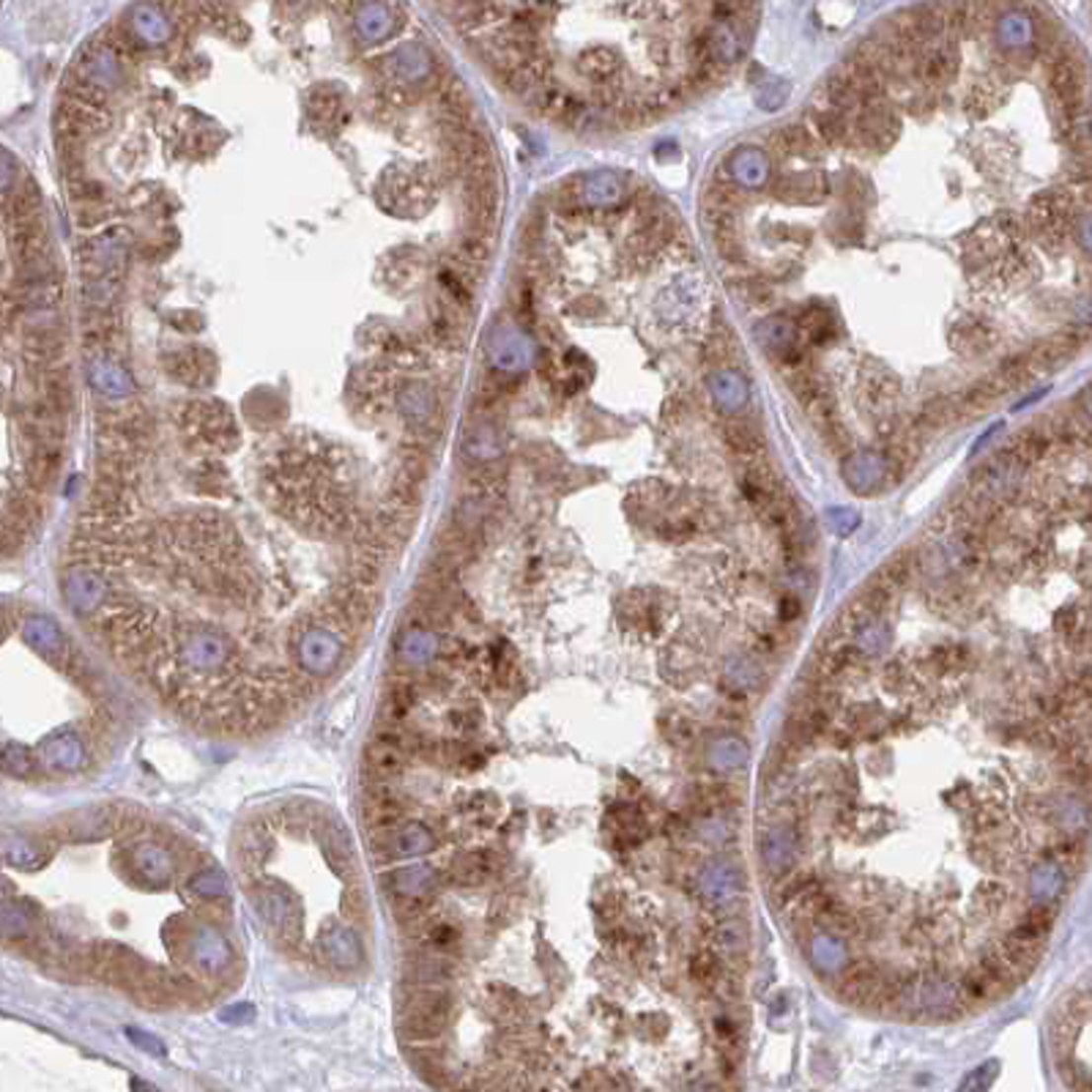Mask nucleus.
<instances>
[{
  "label": "nucleus",
  "mask_w": 1092,
  "mask_h": 1092,
  "mask_svg": "<svg viewBox=\"0 0 1092 1092\" xmlns=\"http://www.w3.org/2000/svg\"><path fill=\"white\" fill-rule=\"evenodd\" d=\"M110 126V110L83 99L63 97L55 110V140L88 143Z\"/></svg>",
  "instance_id": "nucleus-1"
},
{
  "label": "nucleus",
  "mask_w": 1092,
  "mask_h": 1092,
  "mask_svg": "<svg viewBox=\"0 0 1092 1092\" xmlns=\"http://www.w3.org/2000/svg\"><path fill=\"white\" fill-rule=\"evenodd\" d=\"M900 123L898 113L890 105L888 99H871L857 116H854V134L852 145L865 148V151H885L898 140Z\"/></svg>",
  "instance_id": "nucleus-2"
},
{
  "label": "nucleus",
  "mask_w": 1092,
  "mask_h": 1092,
  "mask_svg": "<svg viewBox=\"0 0 1092 1092\" xmlns=\"http://www.w3.org/2000/svg\"><path fill=\"white\" fill-rule=\"evenodd\" d=\"M912 74L914 80L925 85V88L950 83L959 74V47H956V41L939 37L934 41H928L925 47L917 49Z\"/></svg>",
  "instance_id": "nucleus-3"
},
{
  "label": "nucleus",
  "mask_w": 1092,
  "mask_h": 1092,
  "mask_svg": "<svg viewBox=\"0 0 1092 1092\" xmlns=\"http://www.w3.org/2000/svg\"><path fill=\"white\" fill-rule=\"evenodd\" d=\"M1049 85L1056 99V108L1065 116L1068 123L1073 116H1079L1084 110V80L1076 60L1070 58L1062 49H1052V69H1049Z\"/></svg>",
  "instance_id": "nucleus-4"
},
{
  "label": "nucleus",
  "mask_w": 1092,
  "mask_h": 1092,
  "mask_svg": "<svg viewBox=\"0 0 1092 1092\" xmlns=\"http://www.w3.org/2000/svg\"><path fill=\"white\" fill-rule=\"evenodd\" d=\"M701 888H704V896L715 906V909H726L732 912L742 903L744 896V879L742 871L737 868L729 860H715L704 868V877H701Z\"/></svg>",
  "instance_id": "nucleus-5"
},
{
  "label": "nucleus",
  "mask_w": 1092,
  "mask_h": 1092,
  "mask_svg": "<svg viewBox=\"0 0 1092 1092\" xmlns=\"http://www.w3.org/2000/svg\"><path fill=\"white\" fill-rule=\"evenodd\" d=\"M769 148L783 159L786 156L819 159L824 154V143L819 140V134L814 132V126L808 120H797V123H789V126L769 134Z\"/></svg>",
  "instance_id": "nucleus-6"
},
{
  "label": "nucleus",
  "mask_w": 1092,
  "mask_h": 1092,
  "mask_svg": "<svg viewBox=\"0 0 1092 1092\" xmlns=\"http://www.w3.org/2000/svg\"><path fill=\"white\" fill-rule=\"evenodd\" d=\"M181 661L193 663L197 668H211V665H225L233 661V652L225 638H214L208 633H193V636L181 638L179 647Z\"/></svg>",
  "instance_id": "nucleus-7"
},
{
  "label": "nucleus",
  "mask_w": 1092,
  "mask_h": 1092,
  "mask_svg": "<svg viewBox=\"0 0 1092 1092\" xmlns=\"http://www.w3.org/2000/svg\"><path fill=\"white\" fill-rule=\"evenodd\" d=\"M805 120L814 126V132L819 134V140L824 145H832V148L852 145L854 116H849V113H843L838 108H829V105H821V108L814 110Z\"/></svg>",
  "instance_id": "nucleus-8"
},
{
  "label": "nucleus",
  "mask_w": 1092,
  "mask_h": 1092,
  "mask_svg": "<svg viewBox=\"0 0 1092 1092\" xmlns=\"http://www.w3.org/2000/svg\"><path fill=\"white\" fill-rule=\"evenodd\" d=\"M723 441L732 449L734 455L744 463H756L761 457H767V444L758 428L744 420H726L723 422Z\"/></svg>",
  "instance_id": "nucleus-9"
},
{
  "label": "nucleus",
  "mask_w": 1092,
  "mask_h": 1092,
  "mask_svg": "<svg viewBox=\"0 0 1092 1092\" xmlns=\"http://www.w3.org/2000/svg\"><path fill=\"white\" fill-rule=\"evenodd\" d=\"M829 193V181L824 173H797L783 176L775 184V195L786 203H821Z\"/></svg>",
  "instance_id": "nucleus-10"
},
{
  "label": "nucleus",
  "mask_w": 1092,
  "mask_h": 1092,
  "mask_svg": "<svg viewBox=\"0 0 1092 1092\" xmlns=\"http://www.w3.org/2000/svg\"><path fill=\"white\" fill-rule=\"evenodd\" d=\"M321 950H324L326 961H329L332 967H340V970L361 964L359 942H356V936L351 934L349 928H343V925H329V928L321 931Z\"/></svg>",
  "instance_id": "nucleus-11"
},
{
  "label": "nucleus",
  "mask_w": 1092,
  "mask_h": 1092,
  "mask_svg": "<svg viewBox=\"0 0 1092 1092\" xmlns=\"http://www.w3.org/2000/svg\"><path fill=\"white\" fill-rule=\"evenodd\" d=\"M364 761L375 778H397L406 772V764H409V753L400 747V744L389 742V740H381L375 737V742H370L364 747Z\"/></svg>",
  "instance_id": "nucleus-12"
},
{
  "label": "nucleus",
  "mask_w": 1092,
  "mask_h": 1092,
  "mask_svg": "<svg viewBox=\"0 0 1092 1092\" xmlns=\"http://www.w3.org/2000/svg\"><path fill=\"white\" fill-rule=\"evenodd\" d=\"M25 638H28L31 647L41 652L49 663H55L58 668L66 661L69 649H72V644H66V638L60 636V630L49 619H31L25 624Z\"/></svg>",
  "instance_id": "nucleus-13"
},
{
  "label": "nucleus",
  "mask_w": 1092,
  "mask_h": 1092,
  "mask_svg": "<svg viewBox=\"0 0 1092 1092\" xmlns=\"http://www.w3.org/2000/svg\"><path fill=\"white\" fill-rule=\"evenodd\" d=\"M403 819H406V811H403L400 797H364L361 821L370 832H392V829L403 827Z\"/></svg>",
  "instance_id": "nucleus-14"
},
{
  "label": "nucleus",
  "mask_w": 1092,
  "mask_h": 1092,
  "mask_svg": "<svg viewBox=\"0 0 1092 1092\" xmlns=\"http://www.w3.org/2000/svg\"><path fill=\"white\" fill-rule=\"evenodd\" d=\"M1049 444H1052L1049 432L1038 430V428H1024L1019 435H1013V438H1010L1008 446H1002V452L1027 468V466H1033V463H1038V460L1049 452Z\"/></svg>",
  "instance_id": "nucleus-15"
},
{
  "label": "nucleus",
  "mask_w": 1092,
  "mask_h": 1092,
  "mask_svg": "<svg viewBox=\"0 0 1092 1092\" xmlns=\"http://www.w3.org/2000/svg\"><path fill=\"white\" fill-rule=\"evenodd\" d=\"M950 337H953L956 349L970 353V356H977V353H985V351L994 346L996 332L985 321H980V318H964V321L956 324Z\"/></svg>",
  "instance_id": "nucleus-16"
},
{
  "label": "nucleus",
  "mask_w": 1092,
  "mask_h": 1092,
  "mask_svg": "<svg viewBox=\"0 0 1092 1092\" xmlns=\"http://www.w3.org/2000/svg\"><path fill=\"white\" fill-rule=\"evenodd\" d=\"M794 854H797V843H794L789 829H772L761 838V860L775 874H783L786 868H792Z\"/></svg>",
  "instance_id": "nucleus-17"
},
{
  "label": "nucleus",
  "mask_w": 1092,
  "mask_h": 1092,
  "mask_svg": "<svg viewBox=\"0 0 1092 1092\" xmlns=\"http://www.w3.org/2000/svg\"><path fill=\"white\" fill-rule=\"evenodd\" d=\"M578 69H581L584 77L597 80V85H600V83H611V80H616V74H619V69H622V63H619V55H616L613 49L594 47V49H586V52L578 58Z\"/></svg>",
  "instance_id": "nucleus-18"
},
{
  "label": "nucleus",
  "mask_w": 1092,
  "mask_h": 1092,
  "mask_svg": "<svg viewBox=\"0 0 1092 1092\" xmlns=\"http://www.w3.org/2000/svg\"><path fill=\"white\" fill-rule=\"evenodd\" d=\"M272 849H274L272 832L261 827V824L247 827L244 832H241L239 852H241V865H244L247 871H258L261 863H264L266 857L272 854Z\"/></svg>",
  "instance_id": "nucleus-19"
},
{
  "label": "nucleus",
  "mask_w": 1092,
  "mask_h": 1092,
  "mask_svg": "<svg viewBox=\"0 0 1092 1092\" xmlns=\"http://www.w3.org/2000/svg\"><path fill=\"white\" fill-rule=\"evenodd\" d=\"M417 985H446L455 977V964L446 953H425L417 959Z\"/></svg>",
  "instance_id": "nucleus-20"
},
{
  "label": "nucleus",
  "mask_w": 1092,
  "mask_h": 1092,
  "mask_svg": "<svg viewBox=\"0 0 1092 1092\" xmlns=\"http://www.w3.org/2000/svg\"><path fill=\"white\" fill-rule=\"evenodd\" d=\"M701 353H704V359H707L709 364H732V361L737 359L740 349H737V340H734V335L729 332V326H723V324L712 326V332H709V337L704 340Z\"/></svg>",
  "instance_id": "nucleus-21"
},
{
  "label": "nucleus",
  "mask_w": 1092,
  "mask_h": 1092,
  "mask_svg": "<svg viewBox=\"0 0 1092 1092\" xmlns=\"http://www.w3.org/2000/svg\"><path fill=\"white\" fill-rule=\"evenodd\" d=\"M863 395L865 400H868V406H874V409H877V406L879 409H888L890 403L898 397V384H896V378H893L888 370L874 367V370L865 375Z\"/></svg>",
  "instance_id": "nucleus-22"
},
{
  "label": "nucleus",
  "mask_w": 1092,
  "mask_h": 1092,
  "mask_svg": "<svg viewBox=\"0 0 1092 1092\" xmlns=\"http://www.w3.org/2000/svg\"><path fill=\"white\" fill-rule=\"evenodd\" d=\"M395 896H432L435 893V874L430 868H409L397 871L392 877Z\"/></svg>",
  "instance_id": "nucleus-23"
},
{
  "label": "nucleus",
  "mask_w": 1092,
  "mask_h": 1092,
  "mask_svg": "<svg viewBox=\"0 0 1092 1092\" xmlns=\"http://www.w3.org/2000/svg\"><path fill=\"white\" fill-rule=\"evenodd\" d=\"M493 239L491 236H477V233H463V239L457 241L455 255L463 264L474 266L477 272H485V266L491 261Z\"/></svg>",
  "instance_id": "nucleus-24"
},
{
  "label": "nucleus",
  "mask_w": 1092,
  "mask_h": 1092,
  "mask_svg": "<svg viewBox=\"0 0 1092 1092\" xmlns=\"http://www.w3.org/2000/svg\"><path fill=\"white\" fill-rule=\"evenodd\" d=\"M134 28H137L140 37L154 39V41H165L170 37L168 17H165L162 9H156V6L137 9V14H134Z\"/></svg>",
  "instance_id": "nucleus-25"
},
{
  "label": "nucleus",
  "mask_w": 1092,
  "mask_h": 1092,
  "mask_svg": "<svg viewBox=\"0 0 1092 1092\" xmlns=\"http://www.w3.org/2000/svg\"><path fill=\"white\" fill-rule=\"evenodd\" d=\"M134 863H137V868H140V874L148 879H154V882H168L170 877V857L168 852H162V849H156V846H143V849H137V857H134Z\"/></svg>",
  "instance_id": "nucleus-26"
},
{
  "label": "nucleus",
  "mask_w": 1092,
  "mask_h": 1092,
  "mask_svg": "<svg viewBox=\"0 0 1092 1092\" xmlns=\"http://www.w3.org/2000/svg\"><path fill=\"white\" fill-rule=\"evenodd\" d=\"M811 961L817 967H821V970H827V973H835V970L843 967V961H846V950L840 948L838 939L819 936V939H814V945H811Z\"/></svg>",
  "instance_id": "nucleus-27"
},
{
  "label": "nucleus",
  "mask_w": 1092,
  "mask_h": 1092,
  "mask_svg": "<svg viewBox=\"0 0 1092 1092\" xmlns=\"http://www.w3.org/2000/svg\"><path fill=\"white\" fill-rule=\"evenodd\" d=\"M359 31L367 39H372V41L375 39H384L392 31V17H389V12H386L381 3H370L359 14Z\"/></svg>",
  "instance_id": "nucleus-28"
},
{
  "label": "nucleus",
  "mask_w": 1092,
  "mask_h": 1092,
  "mask_svg": "<svg viewBox=\"0 0 1092 1092\" xmlns=\"http://www.w3.org/2000/svg\"><path fill=\"white\" fill-rule=\"evenodd\" d=\"M1068 126V140L1076 148H1079L1081 154H1092V110H1081L1079 116H1073V118L1065 123Z\"/></svg>",
  "instance_id": "nucleus-29"
},
{
  "label": "nucleus",
  "mask_w": 1092,
  "mask_h": 1092,
  "mask_svg": "<svg viewBox=\"0 0 1092 1092\" xmlns=\"http://www.w3.org/2000/svg\"><path fill=\"white\" fill-rule=\"evenodd\" d=\"M712 758H715V764H718V767L737 769V767H742L744 761H747V747H744L740 740H723V742H718V747H715Z\"/></svg>",
  "instance_id": "nucleus-30"
},
{
  "label": "nucleus",
  "mask_w": 1092,
  "mask_h": 1092,
  "mask_svg": "<svg viewBox=\"0 0 1092 1092\" xmlns=\"http://www.w3.org/2000/svg\"><path fill=\"white\" fill-rule=\"evenodd\" d=\"M3 764H6V772H12V775H31L37 767V758H34V750L20 747V744H9L3 750Z\"/></svg>",
  "instance_id": "nucleus-31"
},
{
  "label": "nucleus",
  "mask_w": 1092,
  "mask_h": 1092,
  "mask_svg": "<svg viewBox=\"0 0 1092 1092\" xmlns=\"http://www.w3.org/2000/svg\"><path fill=\"white\" fill-rule=\"evenodd\" d=\"M712 239H715V250H718V255H721L726 264H742L744 244L740 239V230H734V233H715Z\"/></svg>",
  "instance_id": "nucleus-32"
},
{
  "label": "nucleus",
  "mask_w": 1092,
  "mask_h": 1092,
  "mask_svg": "<svg viewBox=\"0 0 1092 1092\" xmlns=\"http://www.w3.org/2000/svg\"><path fill=\"white\" fill-rule=\"evenodd\" d=\"M343 113V102H340V97L337 94H326L324 91V99L318 102L315 97H310V116L318 123H335V118Z\"/></svg>",
  "instance_id": "nucleus-33"
},
{
  "label": "nucleus",
  "mask_w": 1092,
  "mask_h": 1092,
  "mask_svg": "<svg viewBox=\"0 0 1092 1092\" xmlns=\"http://www.w3.org/2000/svg\"><path fill=\"white\" fill-rule=\"evenodd\" d=\"M367 898H364V893H361L359 888H349L346 890V896H343V912L349 914V920H353V923H364L367 920Z\"/></svg>",
  "instance_id": "nucleus-34"
},
{
  "label": "nucleus",
  "mask_w": 1092,
  "mask_h": 1092,
  "mask_svg": "<svg viewBox=\"0 0 1092 1092\" xmlns=\"http://www.w3.org/2000/svg\"><path fill=\"white\" fill-rule=\"evenodd\" d=\"M988 94H980V91H975L973 97L967 99V110L973 113L975 118H980V116H985V110H988Z\"/></svg>",
  "instance_id": "nucleus-35"
},
{
  "label": "nucleus",
  "mask_w": 1092,
  "mask_h": 1092,
  "mask_svg": "<svg viewBox=\"0 0 1092 1092\" xmlns=\"http://www.w3.org/2000/svg\"><path fill=\"white\" fill-rule=\"evenodd\" d=\"M573 312H581V315H600L602 304L600 301H584V304H576Z\"/></svg>",
  "instance_id": "nucleus-36"
},
{
  "label": "nucleus",
  "mask_w": 1092,
  "mask_h": 1092,
  "mask_svg": "<svg viewBox=\"0 0 1092 1092\" xmlns=\"http://www.w3.org/2000/svg\"><path fill=\"white\" fill-rule=\"evenodd\" d=\"M126 1035H129L132 1041H137V1044L148 1046V1049H151V1046H156V1049H159V1054L165 1052V1049H162V1044H159V1041H154V1038H145V1035H137V1033H134V1030H129V1033H126Z\"/></svg>",
  "instance_id": "nucleus-37"
},
{
  "label": "nucleus",
  "mask_w": 1092,
  "mask_h": 1092,
  "mask_svg": "<svg viewBox=\"0 0 1092 1092\" xmlns=\"http://www.w3.org/2000/svg\"><path fill=\"white\" fill-rule=\"evenodd\" d=\"M1081 406H1084V411H1087V417H1092V386L1081 395Z\"/></svg>",
  "instance_id": "nucleus-38"
},
{
  "label": "nucleus",
  "mask_w": 1092,
  "mask_h": 1092,
  "mask_svg": "<svg viewBox=\"0 0 1092 1092\" xmlns=\"http://www.w3.org/2000/svg\"><path fill=\"white\" fill-rule=\"evenodd\" d=\"M1092 239V216H1087L1084 219V225H1081V241H1090Z\"/></svg>",
  "instance_id": "nucleus-39"
}]
</instances>
